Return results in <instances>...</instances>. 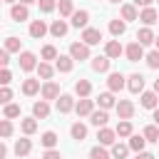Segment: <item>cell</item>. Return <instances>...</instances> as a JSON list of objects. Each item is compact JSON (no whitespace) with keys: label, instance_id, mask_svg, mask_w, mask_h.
<instances>
[{"label":"cell","instance_id":"6da1fadb","mask_svg":"<svg viewBox=\"0 0 159 159\" xmlns=\"http://www.w3.org/2000/svg\"><path fill=\"white\" fill-rule=\"evenodd\" d=\"M70 57H72L75 62L92 60V57H89V47H87L84 42H72V45H70Z\"/></svg>","mask_w":159,"mask_h":159},{"label":"cell","instance_id":"ba28073f","mask_svg":"<svg viewBox=\"0 0 159 159\" xmlns=\"http://www.w3.org/2000/svg\"><path fill=\"white\" fill-rule=\"evenodd\" d=\"M27 32H30V37H32V40H42V37L50 32V27L45 25V20H32Z\"/></svg>","mask_w":159,"mask_h":159},{"label":"cell","instance_id":"83f0119b","mask_svg":"<svg viewBox=\"0 0 159 159\" xmlns=\"http://www.w3.org/2000/svg\"><path fill=\"white\" fill-rule=\"evenodd\" d=\"M109 32H112V37H122V35L127 32V22H124L122 17L109 20Z\"/></svg>","mask_w":159,"mask_h":159},{"label":"cell","instance_id":"be15d7a7","mask_svg":"<svg viewBox=\"0 0 159 159\" xmlns=\"http://www.w3.org/2000/svg\"><path fill=\"white\" fill-rule=\"evenodd\" d=\"M157 25H159V22H157Z\"/></svg>","mask_w":159,"mask_h":159},{"label":"cell","instance_id":"d6a6232c","mask_svg":"<svg viewBox=\"0 0 159 159\" xmlns=\"http://www.w3.org/2000/svg\"><path fill=\"white\" fill-rule=\"evenodd\" d=\"M37 75H40V80L50 82V80H52V75H55V67H52L50 62H37Z\"/></svg>","mask_w":159,"mask_h":159},{"label":"cell","instance_id":"f5cc1de1","mask_svg":"<svg viewBox=\"0 0 159 159\" xmlns=\"http://www.w3.org/2000/svg\"><path fill=\"white\" fill-rule=\"evenodd\" d=\"M5 157H7V147H5L2 139H0V159H5Z\"/></svg>","mask_w":159,"mask_h":159},{"label":"cell","instance_id":"6125c7cd","mask_svg":"<svg viewBox=\"0 0 159 159\" xmlns=\"http://www.w3.org/2000/svg\"><path fill=\"white\" fill-rule=\"evenodd\" d=\"M157 144H159V142H157Z\"/></svg>","mask_w":159,"mask_h":159},{"label":"cell","instance_id":"60d3db41","mask_svg":"<svg viewBox=\"0 0 159 159\" xmlns=\"http://www.w3.org/2000/svg\"><path fill=\"white\" fill-rule=\"evenodd\" d=\"M12 132H15L12 122H10V119H0V137L7 139V137H12Z\"/></svg>","mask_w":159,"mask_h":159},{"label":"cell","instance_id":"f546056e","mask_svg":"<svg viewBox=\"0 0 159 159\" xmlns=\"http://www.w3.org/2000/svg\"><path fill=\"white\" fill-rule=\"evenodd\" d=\"M57 142H60V137H57L52 129L42 132V137H40V144H42L45 149H55V147H57Z\"/></svg>","mask_w":159,"mask_h":159},{"label":"cell","instance_id":"44dd1931","mask_svg":"<svg viewBox=\"0 0 159 159\" xmlns=\"http://www.w3.org/2000/svg\"><path fill=\"white\" fill-rule=\"evenodd\" d=\"M119 15H122V20H124V22H129V20H139V12H137V7H134L132 2H122Z\"/></svg>","mask_w":159,"mask_h":159},{"label":"cell","instance_id":"9f6ffc18","mask_svg":"<svg viewBox=\"0 0 159 159\" xmlns=\"http://www.w3.org/2000/svg\"><path fill=\"white\" fill-rule=\"evenodd\" d=\"M154 92L159 94V80H154Z\"/></svg>","mask_w":159,"mask_h":159},{"label":"cell","instance_id":"2e32d148","mask_svg":"<svg viewBox=\"0 0 159 159\" xmlns=\"http://www.w3.org/2000/svg\"><path fill=\"white\" fill-rule=\"evenodd\" d=\"M139 20L144 22V27H152V25H157V22H159V15H157V10H154V7H144V10L139 12Z\"/></svg>","mask_w":159,"mask_h":159},{"label":"cell","instance_id":"8992f818","mask_svg":"<svg viewBox=\"0 0 159 159\" xmlns=\"http://www.w3.org/2000/svg\"><path fill=\"white\" fill-rule=\"evenodd\" d=\"M40 94H42V99L45 102H50V99H57L60 97V84L57 82H42V87H40Z\"/></svg>","mask_w":159,"mask_h":159},{"label":"cell","instance_id":"7bdbcfd3","mask_svg":"<svg viewBox=\"0 0 159 159\" xmlns=\"http://www.w3.org/2000/svg\"><path fill=\"white\" fill-rule=\"evenodd\" d=\"M5 50L7 52H20V37H15V35L5 37Z\"/></svg>","mask_w":159,"mask_h":159},{"label":"cell","instance_id":"681fc988","mask_svg":"<svg viewBox=\"0 0 159 159\" xmlns=\"http://www.w3.org/2000/svg\"><path fill=\"white\" fill-rule=\"evenodd\" d=\"M7 65H10V52L2 47L0 50V67H7Z\"/></svg>","mask_w":159,"mask_h":159},{"label":"cell","instance_id":"4dcf8cb0","mask_svg":"<svg viewBox=\"0 0 159 159\" xmlns=\"http://www.w3.org/2000/svg\"><path fill=\"white\" fill-rule=\"evenodd\" d=\"M70 134H72L75 142H84V139H87V127H84L82 122H75V124L70 127Z\"/></svg>","mask_w":159,"mask_h":159},{"label":"cell","instance_id":"f907efd6","mask_svg":"<svg viewBox=\"0 0 159 159\" xmlns=\"http://www.w3.org/2000/svg\"><path fill=\"white\" fill-rule=\"evenodd\" d=\"M152 2H154V0H132V5H134V7H142V10H144V7H152Z\"/></svg>","mask_w":159,"mask_h":159},{"label":"cell","instance_id":"6f0895ef","mask_svg":"<svg viewBox=\"0 0 159 159\" xmlns=\"http://www.w3.org/2000/svg\"><path fill=\"white\" fill-rule=\"evenodd\" d=\"M154 50H159V35L154 37Z\"/></svg>","mask_w":159,"mask_h":159},{"label":"cell","instance_id":"ffe728a7","mask_svg":"<svg viewBox=\"0 0 159 159\" xmlns=\"http://www.w3.org/2000/svg\"><path fill=\"white\" fill-rule=\"evenodd\" d=\"M89 122H92L97 129L107 127V122H109V114H107V109H94V112L89 114Z\"/></svg>","mask_w":159,"mask_h":159},{"label":"cell","instance_id":"816d5d0a","mask_svg":"<svg viewBox=\"0 0 159 159\" xmlns=\"http://www.w3.org/2000/svg\"><path fill=\"white\" fill-rule=\"evenodd\" d=\"M134 159H157V157H154L152 152H139V154H137Z\"/></svg>","mask_w":159,"mask_h":159},{"label":"cell","instance_id":"484cf974","mask_svg":"<svg viewBox=\"0 0 159 159\" xmlns=\"http://www.w3.org/2000/svg\"><path fill=\"white\" fill-rule=\"evenodd\" d=\"M75 94H77L80 99L89 97V94H92V82H89V80H77V82H75Z\"/></svg>","mask_w":159,"mask_h":159},{"label":"cell","instance_id":"8fae6325","mask_svg":"<svg viewBox=\"0 0 159 159\" xmlns=\"http://www.w3.org/2000/svg\"><path fill=\"white\" fill-rule=\"evenodd\" d=\"M139 104H142L144 109H152V112H154V109L159 107V94H157L154 89H152V92H142V97H139Z\"/></svg>","mask_w":159,"mask_h":159},{"label":"cell","instance_id":"f6af8a7d","mask_svg":"<svg viewBox=\"0 0 159 159\" xmlns=\"http://www.w3.org/2000/svg\"><path fill=\"white\" fill-rule=\"evenodd\" d=\"M37 5H40V12H52L55 7H57V0H37Z\"/></svg>","mask_w":159,"mask_h":159},{"label":"cell","instance_id":"b9f144b4","mask_svg":"<svg viewBox=\"0 0 159 159\" xmlns=\"http://www.w3.org/2000/svg\"><path fill=\"white\" fill-rule=\"evenodd\" d=\"M144 60H147V67H152V70H159V50H152V52H147V55H144Z\"/></svg>","mask_w":159,"mask_h":159},{"label":"cell","instance_id":"7a4b0ae2","mask_svg":"<svg viewBox=\"0 0 159 159\" xmlns=\"http://www.w3.org/2000/svg\"><path fill=\"white\" fill-rule=\"evenodd\" d=\"M82 42H84L87 47L99 45V42H102V30H99V27H84V30H82Z\"/></svg>","mask_w":159,"mask_h":159},{"label":"cell","instance_id":"e0dca14e","mask_svg":"<svg viewBox=\"0 0 159 159\" xmlns=\"http://www.w3.org/2000/svg\"><path fill=\"white\" fill-rule=\"evenodd\" d=\"M72 67H75V60L70 55H57V60H55V70L57 72H72Z\"/></svg>","mask_w":159,"mask_h":159},{"label":"cell","instance_id":"ab89813d","mask_svg":"<svg viewBox=\"0 0 159 159\" xmlns=\"http://www.w3.org/2000/svg\"><path fill=\"white\" fill-rule=\"evenodd\" d=\"M40 57H42V62L57 60V50H55V45H45V47H42V52H40Z\"/></svg>","mask_w":159,"mask_h":159},{"label":"cell","instance_id":"9a60e30c","mask_svg":"<svg viewBox=\"0 0 159 159\" xmlns=\"http://www.w3.org/2000/svg\"><path fill=\"white\" fill-rule=\"evenodd\" d=\"M97 139H99V144H102V147H112V144L117 142V132H114V129H109V127H102V129L97 132Z\"/></svg>","mask_w":159,"mask_h":159},{"label":"cell","instance_id":"5bb4252c","mask_svg":"<svg viewBox=\"0 0 159 159\" xmlns=\"http://www.w3.org/2000/svg\"><path fill=\"white\" fill-rule=\"evenodd\" d=\"M75 104H77V102H75V97H72V94H60V97H57V112H60V114L72 112V109H75Z\"/></svg>","mask_w":159,"mask_h":159},{"label":"cell","instance_id":"c3c4849f","mask_svg":"<svg viewBox=\"0 0 159 159\" xmlns=\"http://www.w3.org/2000/svg\"><path fill=\"white\" fill-rule=\"evenodd\" d=\"M42 159H62V154H60L57 149H45V154H42Z\"/></svg>","mask_w":159,"mask_h":159},{"label":"cell","instance_id":"d6986e66","mask_svg":"<svg viewBox=\"0 0 159 159\" xmlns=\"http://www.w3.org/2000/svg\"><path fill=\"white\" fill-rule=\"evenodd\" d=\"M32 117H35V119H47V117H50V102H45V99L35 102V104H32Z\"/></svg>","mask_w":159,"mask_h":159},{"label":"cell","instance_id":"74e56055","mask_svg":"<svg viewBox=\"0 0 159 159\" xmlns=\"http://www.w3.org/2000/svg\"><path fill=\"white\" fill-rule=\"evenodd\" d=\"M142 137H144L147 142H159V127H157V124H149V127H144Z\"/></svg>","mask_w":159,"mask_h":159},{"label":"cell","instance_id":"9c48e42d","mask_svg":"<svg viewBox=\"0 0 159 159\" xmlns=\"http://www.w3.org/2000/svg\"><path fill=\"white\" fill-rule=\"evenodd\" d=\"M127 89H129L132 94H142V92H144V77H142L139 72L129 75V77H127Z\"/></svg>","mask_w":159,"mask_h":159},{"label":"cell","instance_id":"603a6c76","mask_svg":"<svg viewBox=\"0 0 159 159\" xmlns=\"http://www.w3.org/2000/svg\"><path fill=\"white\" fill-rule=\"evenodd\" d=\"M154 30L152 27H142V30H137V42L144 47V45H154Z\"/></svg>","mask_w":159,"mask_h":159},{"label":"cell","instance_id":"91938a15","mask_svg":"<svg viewBox=\"0 0 159 159\" xmlns=\"http://www.w3.org/2000/svg\"><path fill=\"white\" fill-rule=\"evenodd\" d=\"M109 2H114V5H119V2H122V0H109Z\"/></svg>","mask_w":159,"mask_h":159},{"label":"cell","instance_id":"cb8c5ba5","mask_svg":"<svg viewBox=\"0 0 159 159\" xmlns=\"http://www.w3.org/2000/svg\"><path fill=\"white\" fill-rule=\"evenodd\" d=\"M89 65H92V70H94V72H109L112 60H109L107 55H102V57L97 55V57H92V62H89Z\"/></svg>","mask_w":159,"mask_h":159},{"label":"cell","instance_id":"f35d334b","mask_svg":"<svg viewBox=\"0 0 159 159\" xmlns=\"http://www.w3.org/2000/svg\"><path fill=\"white\" fill-rule=\"evenodd\" d=\"M89 159H112V154H109L102 144H97V147L89 149Z\"/></svg>","mask_w":159,"mask_h":159},{"label":"cell","instance_id":"836d02e7","mask_svg":"<svg viewBox=\"0 0 159 159\" xmlns=\"http://www.w3.org/2000/svg\"><path fill=\"white\" fill-rule=\"evenodd\" d=\"M114 132H117V137H122V139H124V137H132V134H134V127H132V122H129V119H122V122L117 124V129H114Z\"/></svg>","mask_w":159,"mask_h":159},{"label":"cell","instance_id":"7dc6e473","mask_svg":"<svg viewBox=\"0 0 159 159\" xmlns=\"http://www.w3.org/2000/svg\"><path fill=\"white\" fill-rule=\"evenodd\" d=\"M12 99V89L10 87H0V104H10Z\"/></svg>","mask_w":159,"mask_h":159},{"label":"cell","instance_id":"3957f363","mask_svg":"<svg viewBox=\"0 0 159 159\" xmlns=\"http://www.w3.org/2000/svg\"><path fill=\"white\" fill-rule=\"evenodd\" d=\"M20 70L22 72H32V70H37V57H35V52H30V50H25V52H20Z\"/></svg>","mask_w":159,"mask_h":159},{"label":"cell","instance_id":"4316f807","mask_svg":"<svg viewBox=\"0 0 159 159\" xmlns=\"http://www.w3.org/2000/svg\"><path fill=\"white\" fill-rule=\"evenodd\" d=\"M30 152H32V142H30L27 137H22V139H17V142H15V154H17L20 159H25Z\"/></svg>","mask_w":159,"mask_h":159},{"label":"cell","instance_id":"11a10c76","mask_svg":"<svg viewBox=\"0 0 159 159\" xmlns=\"http://www.w3.org/2000/svg\"><path fill=\"white\" fill-rule=\"evenodd\" d=\"M17 2H22V5H32V2H37V0H17Z\"/></svg>","mask_w":159,"mask_h":159},{"label":"cell","instance_id":"5b68a950","mask_svg":"<svg viewBox=\"0 0 159 159\" xmlns=\"http://www.w3.org/2000/svg\"><path fill=\"white\" fill-rule=\"evenodd\" d=\"M124 55H127L129 62H139V60H144V47L134 40V42H129V45L124 47Z\"/></svg>","mask_w":159,"mask_h":159},{"label":"cell","instance_id":"277c9868","mask_svg":"<svg viewBox=\"0 0 159 159\" xmlns=\"http://www.w3.org/2000/svg\"><path fill=\"white\" fill-rule=\"evenodd\" d=\"M107 87H109V92H122V89L127 87V77H124L122 72H109Z\"/></svg>","mask_w":159,"mask_h":159},{"label":"cell","instance_id":"d4e9b609","mask_svg":"<svg viewBox=\"0 0 159 159\" xmlns=\"http://www.w3.org/2000/svg\"><path fill=\"white\" fill-rule=\"evenodd\" d=\"M40 80H35V77H27V80H22V94H27V97H32V94H37L40 92Z\"/></svg>","mask_w":159,"mask_h":159},{"label":"cell","instance_id":"db71d44e","mask_svg":"<svg viewBox=\"0 0 159 159\" xmlns=\"http://www.w3.org/2000/svg\"><path fill=\"white\" fill-rule=\"evenodd\" d=\"M152 119H154V124H157V127H159V107H157V109H154V114H152Z\"/></svg>","mask_w":159,"mask_h":159},{"label":"cell","instance_id":"7402d4cb","mask_svg":"<svg viewBox=\"0 0 159 159\" xmlns=\"http://www.w3.org/2000/svg\"><path fill=\"white\" fill-rule=\"evenodd\" d=\"M67 30H70L67 20H52V25H50V35L52 37H65Z\"/></svg>","mask_w":159,"mask_h":159},{"label":"cell","instance_id":"bcb514c9","mask_svg":"<svg viewBox=\"0 0 159 159\" xmlns=\"http://www.w3.org/2000/svg\"><path fill=\"white\" fill-rule=\"evenodd\" d=\"M12 82V72L7 67H0V87H7Z\"/></svg>","mask_w":159,"mask_h":159},{"label":"cell","instance_id":"ee69618b","mask_svg":"<svg viewBox=\"0 0 159 159\" xmlns=\"http://www.w3.org/2000/svg\"><path fill=\"white\" fill-rule=\"evenodd\" d=\"M15 117H20V104H5V119H15Z\"/></svg>","mask_w":159,"mask_h":159},{"label":"cell","instance_id":"680465c9","mask_svg":"<svg viewBox=\"0 0 159 159\" xmlns=\"http://www.w3.org/2000/svg\"><path fill=\"white\" fill-rule=\"evenodd\" d=\"M2 2H10V5H15V2H17V0H2Z\"/></svg>","mask_w":159,"mask_h":159},{"label":"cell","instance_id":"d590c367","mask_svg":"<svg viewBox=\"0 0 159 159\" xmlns=\"http://www.w3.org/2000/svg\"><path fill=\"white\" fill-rule=\"evenodd\" d=\"M20 129H22V134H35L37 132V119L35 117H25L20 122Z\"/></svg>","mask_w":159,"mask_h":159},{"label":"cell","instance_id":"e575fe53","mask_svg":"<svg viewBox=\"0 0 159 159\" xmlns=\"http://www.w3.org/2000/svg\"><path fill=\"white\" fill-rule=\"evenodd\" d=\"M57 10H60V17H72L75 2L72 0H57Z\"/></svg>","mask_w":159,"mask_h":159},{"label":"cell","instance_id":"f1b7e54d","mask_svg":"<svg viewBox=\"0 0 159 159\" xmlns=\"http://www.w3.org/2000/svg\"><path fill=\"white\" fill-rule=\"evenodd\" d=\"M97 104H99V109H112V107H117L114 92H102V94L97 97Z\"/></svg>","mask_w":159,"mask_h":159},{"label":"cell","instance_id":"ac0fdd59","mask_svg":"<svg viewBox=\"0 0 159 159\" xmlns=\"http://www.w3.org/2000/svg\"><path fill=\"white\" fill-rule=\"evenodd\" d=\"M75 112H77L80 117H89V114L94 112V99H87V97L80 99V102L75 104Z\"/></svg>","mask_w":159,"mask_h":159},{"label":"cell","instance_id":"52a82bcc","mask_svg":"<svg viewBox=\"0 0 159 159\" xmlns=\"http://www.w3.org/2000/svg\"><path fill=\"white\" fill-rule=\"evenodd\" d=\"M114 109H117V117L119 119H132L134 117V102L132 99H119Z\"/></svg>","mask_w":159,"mask_h":159},{"label":"cell","instance_id":"7c38bea8","mask_svg":"<svg viewBox=\"0 0 159 159\" xmlns=\"http://www.w3.org/2000/svg\"><path fill=\"white\" fill-rule=\"evenodd\" d=\"M87 22H89V12H87V10H75V12H72V20H70L72 27H77V30L82 27V30H84V27H89Z\"/></svg>","mask_w":159,"mask_h":159},{"label":"cell","instance_id":"8d00e7d4","mask_svg":"<svg viewBox=\"0 0 159 159\" xmlns=\"http://www.w3.org/2000/svg\"><path fill=\"white\" fill-rule=\"evenodd\" d=\"M144 144H147V139H144L142 134H132V137H129V149H132V152H137V154L144 152Z\"/></svg>","mask_w":159,"mask_h":159},{"label":"cell","instance_id":"30bf717a","mask_svg":"<svg viewBox=\"0 0 159 159\" xmlns=\"http://www.w3.org/2000/svg\"><path fill=\"white\" fill-rule=\"evenodd\" d=\"M10 17H12L15 22H25V20H30V10H27V5L15 2V5L10 7Z\"/></svg>","mask_w":159,"mask_h":159},{"label":"cell","instance_id":"94428289","mask_svg":"<svg viewBox=\"0 0 159 159\" xmlns=\"http://www.w3.org/2000/svg\"><path fill=\"white\" fill-rule=\"evenodd\" d=\"M0 5H2V0H0Z\"/></svg>","mask_w":159,"mask_h":159},{"label":"cell","instance_id":"4fadbf2b","mask_svg":"<svg viewBox=\"0 0 159 159\" xmlns=\"http://www.w3.org/2000/svg\"><path fill=\"white\" fill-rule=\"evenodd\" d=\"M122 52H124V47H122L119 40H107V45H104V55H107L109 60H119Z\"/></svg>","mask_w":159,"mask_h":159},{"label":"cell","instance_id":"1f68e13d","mask_svg":"<svg viewBox=\"0 0 159 159\" xmlns=\"http://www.w3.org/2000/svg\"><path fill=\"white\" fill-rule=\"evenodd\" d=\"M132 149H129V144H122V142H114L112 144V159H127V154H129Z\"/></svg>","mask_w":159,"mask_h":159}]
</instances>
